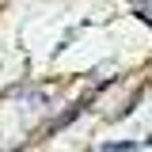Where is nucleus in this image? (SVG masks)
Returning <instances> with one entry per match:
<instances>
[{
	"instance_id": "f257e3e1",
	"label": "nucleus",
	"mask_w": 152,
	"mask_h": 152,
	"mask_svg": "<svg viewBox=\"0 0 152 152\" xmlns=\"http://www.w3.org/2000/svg\"><path fill=\"white\" fill-rule=\"evenodd\" d=\"M99 152H137L133 145H107V148H99Z\"/></svg>"
}]
</instances>
